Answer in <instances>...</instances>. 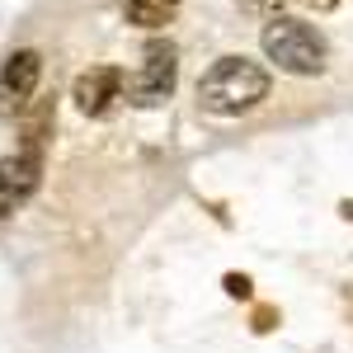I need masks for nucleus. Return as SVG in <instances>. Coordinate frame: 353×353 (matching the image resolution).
<instances>
[{
    "instance_id": "obj_1",
    "label": "nucleus",
    "mask_w": 353,
    "mask_h": 353,
    "mask_svg": "<svg viewBox=\"0 0 353 353\" xmlns=\"http://www.w3.org/2000/svg\"><path fill=\"white\" fill-rule=\"evenodd\" d=\"M269 99V71L250 57H221L198 81V104L217 118H241Z\"/></svg>"
},
{
    "instance_id": "obj_2",
    "label": "nucleus",
    "mask_w": 353,
    "mask_h": 353,
    "mask_svg": "<svg viewBox=\"0 0 353 353\" xmlns=\"http://www.w3.org/2000/svg\"><path fill=\"white\" fill-rule=\"evenodd\" d=\"M264 43V57H269L278 71L288 76H321L325 71V38L306 19H292V14H269V24L259 33Z\"/></svg>"
},
{
    "instance_id": "obj_3",
    "label": "nucleus",
    "mask_w": 353,
    "mask_h": 353,
    "mask_svg": "<svg viewBox=\"0 0 353 353\" xmlns=\"http://www.w3.org/2000/svg\"><path fill=\"white\" fill-rule=\"evenodd\" d=\"M174 81H179V61H174V48L170 43H151L141 66L123 81V99L137 104V109H156L174 94Z\"/></svg>"
},
{
    "instance_id": "obj_4",
    "label": "nucleus",
    "mask_w": 353,
    "mask_h": 353,
    "mask_svg": "<svg viewBox=\"0 0 353 353\" xmlns=\"http://www.w3.org/2000/svg\"><path fill=\"white\" fill-rule=\"evenodd\" d=\"M38 179H43V151H33V146H24V151H14V156L0 161V221L14 217L33 198Z\"/></svg>"
},
{
    "instance_id": "obj_5",
    "label": "nucleus",
    "mask_w": 353,
    "mask_h": 353,
    "mask_svg": "<svg viewBox=\"0 0 353 353\" xmlns=\"http://www.w3.org/2000/svg\"><path fill=\"white\" fill-rule=\"evenodd\" d=\"M123 71L118 66H90V71H81L76 76V90H71V99H76V109L85 113V118H109L113 104L123 99Z\"/></svg>"
},
{
    "instance_id": "obj_6",
    "label": "nucleus",
    "mask_w": 353,
    "mask_h": 353,
    "mask_svg": "<svg viewBox=\"0 0 353 353\" xmlns=\"http://www.w3.org/2000/svg\"><path fill=\"white\" fill-rule=\"evenodd\" d=\"M43 81V57L33 52V48H19V52L5 57V66H0V94L10 99V109H24L28 99H33V90Z\"/></svg>"
},
{
    "instance_id": "obj_7",
    "label": "nucleus",
    "mask_w": 353,
    "mask_h": 353,
    "mask_svg": "<svg viewBox=\"0 0 353 353\" xmlns=\"http://www.w3.org/2000/svg\"><path fill=\"white\" fill-rule=\"evenodd\" d=\"M123 14H128L132 28H146V33H151V28H165L179 14V0H128Z\"/></svg>"
},
{
    "instance_id": "obj_8",
    "label": "nucleus",
    "mask_w": 353,
    "mask_h": 353,
    "mask_svg": "<svg viewBox=\"0 0 353 353\" xmlns=\"http://www.w3.org/2000/svg\"><path fill=\"white\" fill-rule=\"evenodd\" d=\"M297 5H306V10H316V14H325V10H339L344 0H297Z\"/></svg>"
},
{
    "instance_id": "obj_9",
    "label": "nucleus",
    "mask_w": 353,
    "mask_h": 353,
    "mask_svg": "<svg viewBox=\"0 0 353 353\" xmlns=\"http://www.w3.org/2000/svg\"><path fill=\"white\" fill-rule=\"evenodd\" d=\"M226 292L231 297H250V278H226Z\"/></svg>"
},
{
    "instance_id": "obj_10",
    "label": "nucleus",
    "mask_w": 353,
    "mask_h": 353,
    "mask_svg": "<svg viewBox=\"0 0 353 353\" xmlns=\"http://www.w3.org/2000/svg\"><path fill=\"white\" fill-rule=\"evenodd\" d=\"M236 5H241V10H254V14H264L273 0H236Z\"/></svg>"
}]
</instances>
